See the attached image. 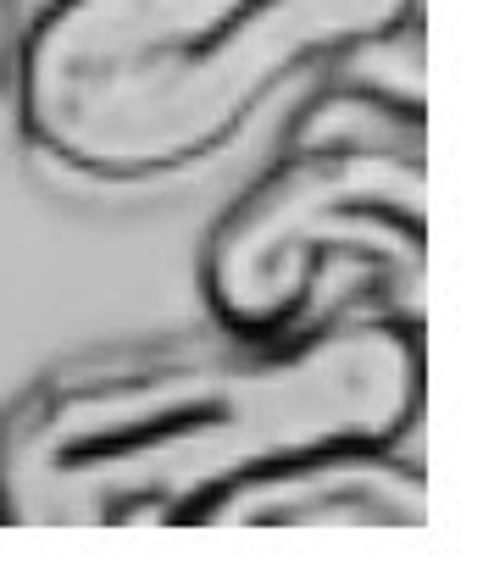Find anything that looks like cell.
Masks as SVG:
<instances>
[{
  "instance_id": "cell-1",
  "label": "cell",
  "mask_w": 483,
  "mask_h": 566,
  "mask_svg": "<svg viewBox=\"0 0 483 566\" xmlns=\"http://www.w3.org/2000/svg\"><path fill=\"white\" fill-rule=\"evenodd\" d=\"M422 400V328L389 317L73 361L0 411V527H195L245 478L400 444Z\"/></svg>"
},
{
  "instance_id": "cell-2",
  "label": "cell",
  "mask_w": 483,
  "mask_h": 566,
  "mask_svg": "<svg viewBox=\"0 0 483 566\" xmlns=\"http://www.w3.org/2000/svg\"><path fill=\"white\" fill-rule=\"evenodd\" d=\"M417 0H56L18 40L12 112L84 184H167L222 156L312 62L400 34Z\"/></svg>"
},
{
  "instance_id": "cell-3",
  "label": "cell",
  "mask_w": 483,
  "mask_h": 566,
  "mask_svg": "<svg viewBox=\"0 0 483 566\" xmlns=\"http://www.w3.org/2000/svg\"><path fill=\"white\" fill-rule=\"evenodd\" d=\"M378 95H323L295 145L200 244V306L222 339L290 345L356 317L422 328V112L378 123Z\"/></svg>"
},
{
  "instance_id": "cell-4",
  "label": "cell",
  "mask_w": 483,
  "mask_h": 566,
  "mask_svg": "<svg viewBox=\"0 0 483 566\" xmlns=\"http://www.w3.org/2000/svg\"><path fill=\"white\" fill-rule=\"evenodd\" d=\"M195 527H428V478L400 444L323 450L233 483Z\"/></svg>"
},
{
  "instance_id": "cell-5",
  "label": "cell",
  "mask_w": 483,
  "mask_h": 566,
  "mask_svg": "<svg viewBox=\"0 0 483 566\" xmlns=\"http://www.w3.org/2000/svg\"><path fill=\"white\" fill-rule=\"evenodd\" d=\"M12 67H18V0H0V117L12 106Z\"/></svg>"
}]
</instances>
